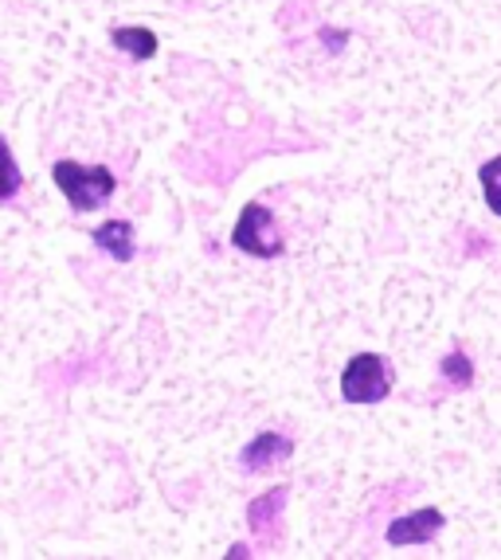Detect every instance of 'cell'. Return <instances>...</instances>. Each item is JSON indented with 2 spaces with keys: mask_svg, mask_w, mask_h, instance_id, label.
Listing matches in <instances>:
<instances>
[{
  "mask_svg": "<svg viewBox=\"0 0 501 560\" xmlns=\"http://www.w3.org/2000/svg\"><path fill=\"white\" fill-rule=\"evenodd\" d=\"M51 180L59 185V192H63L74 212H98L118 192V177L106 165H79L71 158L51 165Z\"/></svg>",
  "mask_w": 501,
  "mask_h": 560,
  "instance_id": "cell-1",
  "label": "cell"
},
{
  "mask_svg": "<svg viewBox=\"0 0 501 560\" xmlns=\"http://www.w3.org/2000/svg\"><path fill=\"white\" fill-rule=\"evenodd\" d=\"M232 247L243 255H250V259H282V252H287V240H282L279 224H275V212H270L267 205H243L240 220H235L232 228Z\"/></svg>",
  "mask_w": 501,
  "mask_h": 560,
  "instance_id": "cell-2",
  "label": "cell"
},
{
  "mask_svg": "<svg viewBox=\"0 0 501 560\" xmlns=\"http://www.w3.org/2000/svg\"><path fill=\"white\" fill-rule=\"evenodd\" d=\"M392 393V369L381 353H353L341 369V400L345 404H381Z\"/></svg>",
  "mask_w": 501,
  "mask_h": 560,
  "instance_id": "cell-3",
  "label": "cell"
},
{
  "mask_svg": "<svg viewBox=\"0 0 501 560\" xmlns=\"http://www.w3.org/2000/svg\"><path fill=\"white\" fill-rule=\"evenodd\" d=\"M443 525H446L443 510L423 505V510H411L408 517H396V522L388 525V533H384V541H388L392 549H404V545H431Z\"/></svg>",
  "mask_w": 501,
  "mask_h": 560,
  "instance_id": "cell-4",
  "label": "cell"
},
{
  "mask_svg": "<svg viewBox=\"0 0 501 560\" xmlns=\"http://www.w3.org/2000/svg\"><path fill=\"white\" fill-rule=\"evenodd\" d=\"M290 455H294V443H290L282 431H259V435L240 451V467L255 475V470H270L275 463H287Z\"/></svg>",
  "mask_w": 501,
  "mask_h": 560,
  "instance_id": "cell-5",
  "label": "cell"
},
{
  "mask_svg": "<svg viewBox=\"0 0 501 560\" xmlns=\"http://www.w3.org/2000/svg\"><path fill=\"white\" fill-rule=\"evenodd\" d=\"M91 240H94V247L110 255L114 262H130L133 255H138V228H133L130 220H106V224L94 228Z\"/></svg>",
  "mask_w": 501,
  "mask_h": 560,
  "instance_id": "cell-6",
  "label": "cell"
},
{
  "mask_svg": "<svg viewBox=\"0 0 501 560\" xmlns=\"http://www.w3.org/2000/svg\"><path fill=\"white\" fill-rule=\"evenodd\" d=\"M110 44L118 47V51H126V56L133 59V63H149V59L158 56V32L153 28H141V24H126V28H114L110 32Z\"/></svg>",
  "mask_w": 501,
  "mask_h": 560,
  "instance_id": "cell-7",
  "label": "cell"
},
{
  "mask_svg": "<svg viewBox=\"0 0 501 560\" xmlns=\"http://www.w3.org/2000/svg\"><path fill=\"white\" fill-rule=\"evenodd\" d=\"M282 505H287V486H275V490H267V494H259L255 502L247 505V525L250 533H270L275 529V522H279Z\"/></svg>",
  "mask_w": 501,
  "mask_h": 560,
  "instance_id": "cell-8",
  "label": "cell"
},
{
  "mask_svg": "<svg viewBox=\"0 0 501 560\" xmlns=\"http://www.w3.org/2000/svg\"><path fill=\"white\" fill-rule=\"evenodd\" d=\"M478 185H482V197H486V208L501 220V153L490 158L482 168H478Z\"/></svg>",
  "mask_w": 501,
  "mask_h": 560,
  "instance_id": "cell-9",
  "label": "cell"
},
{
  "mask_svg": "<svg viewBox=\"0 0 501 560\" xmlns=\"http://www.w3.org/2000/svg\"><path fill=\"white\" fill-rule=\"evenodd\" d=\"M439 373L455 384V388H470L474 384V364L466 353H446L443 361H439Z\"/></svg>",
  "mask_w": 501,
  "mask_h": 560,
  "instance_id": "cell-10",
  "label": "cell"
},
{
  "mask_svg": "<svg viewBox=\"0 0 501 560\" xmlns=\"http://www.w3.org/2000/svg\"><path fill=\"white\" fill-rule=\"evenodd\" d=\"M4 173H9V188H4V200H12L20 192V168H16V153L9 150V165H4Z\"/></svg>",
  "mask_w": 501,
  "mask_h": 560,
  "instance_id": "cell-11",
  "label": "cell"
},
{
  "mask_svg": "<svg viewBox=\"0 0 501 560\" xmlns=\"http://www.w3.org/2000/svg\"><path fill=\"white\" fill-rule=\"evenodd\" d=\"M322 39H325V51H341L345 44H349V32H337V28H322Z\"/></svg>",
  "mask_w": 501,
  "mask_h": 560,
  "instance_id": "cell-12",
  "label": "cell"
}]
</instances>
